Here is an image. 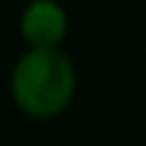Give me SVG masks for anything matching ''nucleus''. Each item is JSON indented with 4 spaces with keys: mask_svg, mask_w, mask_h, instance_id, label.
I'll list each match as a JSON object with an SVG mask.
<instances>
[{
    "mask_svg": "<svg viewBox=\"0 0 146 146\" xmlns=\"http://www.w3.org/2000/svg\"><path fill=\"white\" fill-rule=\"evenodd\" d=\"M9 92L26 117H60L78 92L75 63L63 49H26L12 66Z\"/></svg>",
    "mask_w": 146,
    "mask_h": 146,
    "instance_id": "1",
    "label": "nucleus"
},
{
    "mask_svg": "<svg viewBox=\"0 0 146 146\" xmlns=\"http://www.w3.org/2000/svg\"><path fill=\"white\" fill-rule=\"evenodd\" d=\"M20 35L29 49H60L69 35V15L57 0H32L20 15Z\"/></svg>",
    "mask_w": 146,
    "mask_h": 146,
    "instance_id": "2",
    "label": "nucleus"
}]
</instances>
